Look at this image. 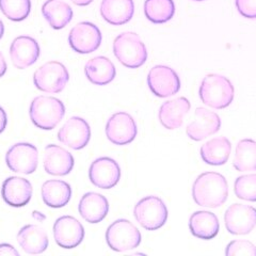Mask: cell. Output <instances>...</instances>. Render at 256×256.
Here are the masks:
<instances>
[{
    "mask_svg": "<svg viewBox=\"0 0 256 256\" xmlns=\"http://www.w3.org/2000/svg\"><path fill=\"white\" fill-rule=\"evenodd\" d=\"M238 12L246 18H256V0H235Z\"/></svg>",
    "mask_w": 256,
    "mask_h": 256,
    "instance_id": "obj_34",
    "label": "cell"
},
{
    "mask_svg": "<svg viewBox=\"0 0 256 256\" xmlns=\"http://www.w3.org/2000/svg\"><path fill=\"white\" fill-rule=\"evenodd\" d=\"M6 124H8L6 114L4 109L2 107H0V134L4 132Z\"/></svg>",
    "mask_w": 256,
    "mask_h": 256,
    "instance_id": "obj_36",
    "label": "cell"
},
{
    "mask_svg": "<svg viewBox=\"0 0 256 256\" xmlns=\"http://www.w3.org/2000/svg\"><path fill=\"white\" fill-rule=\"evenodd\" d=\"M192 196L198 206L218 208L228 196L226 178L217 172H206L198 176L192 187Z\"/></svg>",
    "mask_w": 256,
    "mask_h": 256,
    "instance_id": "obj_1",
    "label": "cell"
},
{
    "mask_svg": "<svg viewBox=\"0 0 256 256\" xmlns=\"http://www.w3.org/2000/svg\"><path fill=\"white\" fill-rule=\"evenodd\" d=\"M89 178L94 186L102 189H111L121 178V169L114 159L100 157L92 162Z\"/></svg>",
    "mask_w": 256,
    "mask_h": 256,
    "instance_id": "obj_15",
    "label": "cell"
},
{
    "mask_svg": "<svg viewBox=\"0 0 256 256\" xmlns=\"http://www.w3.org/2000/svg\"><path fill=\"white\" fill-rule=\"evenodd\" d=\"M224 222L230 234H249L256 226V208L237 203L230 205L224 214Z\"/></svg>",
    "mask_w": 256,
    "mask_h": 256,
    "instance_id": "obj_11",
    "label": "cell"
},
{
    "mask_svg": "<svg viewBox=\"0 0 256 256\" xmlns=\"http://www.w3.org/2000/svg\"><path fill=\"white\" fill-rule=\"evenodd\" d=\"M194 121L188 126L186 132L191 140L202 141L218 132L221 127L220 116L214 111L198 107L194 114Z\"/></svg>",
    "mask_w": 256,
    "mask_h": 256,
    "instance_id": "obj_16",
    "label": "cell"
},
{
    "mask_svg": "<svg viewBox=\"0 0 256 256\" xmlns=\"http://www.w3.org/2000/svg\"><path fill=\"white\" fill-rule=\"evenodd\" d=\"M234 191L238 198L256 202V174L239 176L235 180Z\"/></svg>",
    "mask_w": 256,
    "mask_h": 256,
    "instance_id": "obj_32",
    "label": "cell"
},
{
    "mask_svg": "<svg viewBox=\"0 0 256 256\" xmlns=\"http://www.w3.org/2000/svg\"><path fill=\"white\" fill-rule=\"evenodd\" d=\"M43 164L44 169L48 174L64 176L73 170L75 160L68 150L59 146L50 144L45 148Z\"/></svg>",
    "mask_w": 256,
    "mask_h": 256,
    "instance_id": "obj_18",
    "label": "cell"
},
{
    "mask_svg": "<svg viewBox=\"0 0 256 256\" xmlns=\"http://www.w3.org/2000/svg\"><path fill=\"white\" fill-rule=\"evenodd\" d=\"M45 20L52 29L59 30L68 26L73 18V9L63 0H47L42 6Z\"/></svg>",
    "mask_w": 256,
    "mask_h": 256,
    "instance_id": "obj_26",
    "label": "cell"
},
{
    "mask_svg": "<svg viewBox=\"0 0 256 256\" xmlns=\"http://www.w3.org/2000/svg\"><path fill=\"white\" fill-rule=\"evenodd\" d=\"M0 255H15L18 256L20 253L15 250V248L9 244H0Z\"/></svg>",
    "mask_w": 256,
    "mask_h": 256,
    "instance_id": "obj_35",
    "label": "cell"
},
{
    "mask_svg": "<svg viewBox=\"0 0 256 256\" xmlns=\"http://www.w3.org/2000/svg\"><path fill=\"white\" fill-rule=\"evenodd\" d=\"M4 34V22H2V20H0V40H2V38Z\"/></svg>",
    "mask_w": 256,
    "mask_h": 256,
    "instance_id": "obj_39",
    "label": "cell"
},
{
    "mask_svg": "<svg viewBox=\"0 0 256 256\" xmlns=\"http://www.w3.org/2000/svg\"><path fill=\"white\" fill-rule=\"evenodd\" d=\"M134 218L140 226L148 230H156L162 228L168 219V208L158 196L143 198L134 210Z\"/></svg>",
    "mask_w": 256,
    "mask_h": 256,
    "instance_id": "obj_5",
    "label": "cell"
},
{
    "mask_svg": "<svg viewBox=\"0 0 256 256\" xmlns=\"http://www.w3.org/2000/svg\"><path fill=\"white\" fill-rule=\"evenodd\" d=\"M116 58L128 68H138L148 59L146 47L134 32H123L114 42Z\"/></svg>",
    "mask_w": 256,
    "mask_h": 256,
    "instance_id": "obj_4",
    "label": "cell"
},
{
    "mask_svg": "<svg viewBox=\"0 0 256 256\" xmlns=\"http://www.w3.org/2000/svg\"><path fill=\"white\" fill-rule=\"evenodd\" d=\"M137 125L134 118L126 112H118L106 124V136L116 146H126L137 137Z\"/></svg>",
    "mask_w": 256,
    "mask_h": 256,
    "instance_id": "obj_12",
    "label": "cell"
},
{
    "mask_svg": "<svg viewBox=\"0 0 256 256\" xmlns=\"http://www.w3.org/2000/svg\"><path fill=\"white\" fill-rule=\"evenodd\" d=\"M38 216L34 214V218H36V219H40V220H44V219H45V216H42V214H41V212H38Z\"/></svg>",
    "mask_w": 256,
    "mask_h": 256,
    "instance_id": "obj_40",
    "label": "cell"
},
{
    "mask_svg": "<svg viewBox=\"0 0 256 256\" xmlns=\"http://www.w3.org/2000/svg\"><path fill=\"white\" fill-rule=\"evenodd\" d=\"M2 196L8 205L22 207L27 205L32 198V185L26 178L11 176L2 184Z\"/></svg>",
    "mask_w": 256,
    "mask_h": 256,
    "instance_id": "obj_19",
    "label": "cell"
},
{
    "mask_svg": "<svg viewBox=\"0 0 256 256\" xmlns=\"http://www.w3.org/2000/svg\"><path fill=\"white\" fill-rule=\"evenodd\" d=\"M54 237L63 249H74L82 242L84 228L76 218L63 216L54 224Z\"/></svg>",
    "mask_w": 256,
    "mask_h": 256,
    "instance_id": "obj_13",
    "label": "cell"
},
{
    "mask_svg": "<svg viewBox=\"0 0 256 256\" xmlns=\"http://www.w3.org/2000/svg\"><path fill=\"white\" fill-rule=\"evenodd\" d=\"M70 79L68 72L62 63L57 61L47 62L36 70L34 75V86L45 93H60L66 86Z\"/></svg>",
    "mask_w": 256,
    "mask_h": 256,
    "instance_id": "obj_7",
    "label": "cell"
},
{
    "mask_svg": "<svg viewBox=\"0 0 256 256\" xmlns=\"http://www.w3.org/2000/svg\"><path fill=\"white\" fill-rule=\"evenodd\" d=\"M134 13V0H102L100 15L110 25L121 26L130 22Z\"/></svg>",
    "mask_w": 256,
    "mask_h": 256,
    "instance_id": "obj_21",
    "label": "cell"
},
{
    "mask_svg": "<svg viewBox=\"0 0 256 256\" xmlns=\"http://www.w3.org/2000/svg\"><path fill=\"white\" fill-rule=\"evenodd\" d=\"M191 108V104L186 98H178L164 102L159 109L158 118L162 125L166 130H178Z\"/></svg>",
    "mask_w": 256,
    "mask_h": 256,
    "instance_id": "obj_20",
    "label": "cell"
},
{
    "mask_svg": "<svg viewBox=\"0 0 256 256\" xmlns=\"http://www.w3.org/2000/svg\"><path fill=\"white\" fill-rule=\"evenodd\" d=\"M41 50L34 38L22 36L16 38L10 47V57L13 66L18 70H25L34 64Z\"/></svg>",
    "mask_w": 256,
    "mask_h": 256,
    "instance_id": "obj_17",
    "label": "cell"
},
{
    "mask_svg": "<svg viewBox=\"0 0 256 256\" xmlns=\"http://www.w3.org/2000/svg\"><path fill=\"white\" fill-rule=\"evenodd\" d=\"M6 162L13 172L22 174L34 173L38 162V148L30 143H16L6 152Z\"/></svg>",
    "mask_w": 256,
    "mask_h": 256,
    "instance_id": "obj_8",
    "label": "cell"
},
{
    "mask_svg": "<svg viewBox=\"0 0 256 256\" xmlns=\"http://www.w3.org/2000/svg\"><path fill=\"white\" fill-rule=\"evenodd\" d=\"M198 93L205 105L214 109H224L233 102L235 90L226 77L210 74L203 79Z\"/></svg>",
    "mask_w": 256,
    "mask_h": 256,
    "instance_id": "obj_3",
    "label": "cell"
},
{
    "mask_svg": "<svg viewBox=\"0 0 256 256\" xmlns=\"http://www.w3.org/2000/svg\"><path fill=\"white\" fill-rule=\"evenodd\" d=\"M18 242L22 250L29 254L43 253L50 244L45 230L36 224L24 226L18 232Z\"/></svg>",
    "mask_w": 256,
    "mask_h": 256,
    "instance_id": "obj_25",
    "label": "cell"
},
{
    "mask_svg": "<svg viewBox=\"0 0 256 256\" xmlns=\"http://www.w3.org/2000/svg\"><path fill=\"white\" fill-rule=\"evenodd\" d=\"M194 2H203V0H194Z\"/></svg>",
    "mask_w": 256,
    "mask_h": 256,
    "instance_id": "obj_41",
    "label": "cell"
},
{
    "mask_svg": "<svg viewBox=\"0 0 256 256\" xmlns=\"http://www.w3.org/2000/svg\"><path fill=\"white\" fill-rule=\"evenodd\" d=\"M141 233L126 219L114 221L106 230V242L111 250L124 252L138 248L141 244Z\"/></svg>",
    "mask_w": 256,
    "mask_h": 256,
    "instance_id": "obj_6",
    "label": "cell"
},
{
    "mask_svg": "<svg viewBox=\"0 0 256 256\" xmlns=\"http://www.w3.org/2000/svg\"><path fill=\"white\" fill-rule=\"evenodd\" d=\"M189 228L196 238L210 240L219 233L220 224L217 216L210 212L200 210L191 214Z\"/></svg>",
    "mask_w": 256,
    "mask_h": 256,
    "instance_id": "obj_23",
    "label": "cell"
},
{
    "mask_svg": "<svg viewBox=\"0 0 256 256\" xmlns=\"http://www.w3.org/2000/svg\"><path fill=\"white\" fill-rule=\"evenodd\" d=\"M150 90L158 98H169L180 89V80L176 72L166 66H156L148 75Z\"/></svg>",
    "mask_w": 256,
    "mask_h": 256,
    "instance_id": "obj_10",
    "label": "cell"
},
{
    "mask_svg": "<svg viewBox=\"0 0 256 256\" xmlns=\"http://www.w3.org/2000/svg\"><path fill=\"white\" fill-rule=\"evenodd\" d=\"M68 43L78 54H91L102 44V34L98 27L90 22H79L70 30Z\"/></svg>",
    "mask_w": 256,
    "mask_h": 256,
    "instance_id": "obj_9",
    "label": "cell"
},
{
    "mask_svg": "<svg viewBox=\"0 0 256 256\" xmlns=\"http://www.w3.org/2000/svg\"><path fill=\"white\" fill-rule=\"evenodd\" d=\"M233 166L239 172L256 171V142L252 139H244L239 141Z\"/></svg>",
    "mask_w": 256,
    "mask_h": 256,
    "instance_id": "obj_29",
    "label": "cell"
},
{
    "mask_svg": "<svg viewBox=\"0 0 256 256\" xmlns=\"http://www.w3.org/2000/svg\"><path fill=\"white\" fill-rule=\"evenodd\" d=\"M6 62L4 57V54L0 52V78H2L6 73Z\"/></svg>",
    "mask_w": 256,
    "mask_h": 256,
    "instance_id": "obj_37",
    "label": "cell"
},
{
    "mask_svg": "<svg viewBox=\"0 0 256 256\" xmlns=\"http://www.w3.org/2000/svg\"><path fill=\"white\" fill-rule=\"evenodd\" d=\"M58 139L73 150H82L91 139V128L84 118L73 116L64 124L58 132Z\"/></svg>",
    "mask_w": 256,
    "mask_h": 256,
    "instance_id": "obj_14",
    "label": "cell"
},
{
    "mask_svg": "<svg viewBox=\"0 0 256 256\" xmlns=\"http://www.w3.org/2000/svg\"><path fill=\"white\" fill-rule=\"evenodd\" d=\"M78 210L86 222L100 223L108 214L109 203L104 196L96 192H88L80 200Z\"/></svg>",
    "mask_w": 256,
    "mask_h": 256,
    "instance_id": "obj_22",
    "label": "cell"
},
{
    "mask_svg": "<svg viewBox=\"0 0 256 256\" xmlns=\"http://www.w3.org/2000/svg\"><path fill=\"white\" fill-rule=\"evenodd\" d=\"M226 254L228 256L234 255H248L256 256V246L246 240H235L228 244Z\"/></svg>",
    "mask_w": 256,
    "mask_h": 256,
    "instance_id": "obj_33",
    "label": "cell"
},
{
    "mask_svg": "<svg viewBox=\"0 0 256 256\" xmlns=\"http://www.w3.org/2000/svg\"><path fill=\"white\" fill-rule=\"evenodd\" d=\"M0 11L13 22L26 20L31 12L30 0H0Z\"/></svg>",
    "mask_w": 256,
    "mask_h": 256,
    "instance_id": "obj_31",
    "label": "cell"
},
{
    "mask_svg": "<svg viewBox=\"0 0 256 256\" xmlns=\"http://www.w3.org/2000/svg\"><path fill=\"white\" fill-rule=\"evenodd\" d=\"M232 144L226 137H218L206 142L201 148V157L210 166H223L230 155Z\"/></svg>",
    "mask_w": 256,
    "mask_h": 256,
    "instance_id": "obj_28",
    "label": "cell"
},
{
    "mask_svg": "<svg viewBox=\"0 0 256 256\" xmlns=\"http://www.w3.org/2000/svg\"><path fill=\"white\" fill-rule=\"evenodd\" d=\"M144 14L154 24H164L172 20L175 14L173 0H146Z\"/></svg>",
    "mask_w": 256,
    "mask_h": 256,
    "instance_id": "obj_30",
    "label": "cell"
},
{
    "mask_svg": "<svg viewBox=\"0 0 256 256\" xmlns=\"http://www.w3.org/2000/svg\"><path fill=\"white\" fill-rule=\"evenodd\" d=\"M72 2L75 4L76 6H89L90 4L93 2V0H70Z\"/></svg>",
    "mask_w": 256,
    "mask_h": 256,
    "instance_id": "obj_38",
    "label": "cell"
},
{
    "mask_svg": "<svg viewBox=\"0 0 256 256\" xmlns=\"http://www.w3.org/2000/svg\"><path fill=\"white\" fill-rule=\"evenodd\" d=\"M84 73L90 82L96 86H106L114 82L116 70L114 64L104 56H98L86 62Z\"/></svg>",
    "mask_w": 256,
    "mask_h": 256,
    "instance_id": "obj_24",
    "label": "cell"
},
{
    "mask_svg": "<svg viewBox=\"0 0 256 256\" xmlns=\"http://www.w3.org/2000/svg\"><path fill=\"white\" fill-rule=\"evenodd\" d=\"M29 116L36 127L52 130L66 116V106L60 100L52 96H38L30 104Z\"/></svg>",
    "mask_w": 256,
    "mask_h": 256,
    "instance_id": "obj_2",
    "label": "cell"
},
{
    "mask_svg": "<svg viewBox=\"0 0 256 256\" xmlns=\"http://www.w3.org/2000/svg\"><path fill=\"white\" fill-rule=\"evenodd\" d=\"M72 196V188L68 182L50 180L43 184L42 198L44 203L52 208H61L68 205Z\"/></svg>",
    "mask_w": 256,
    "mask_h": 256,
    "instance_id": "obj_27",
    "label": "cell"
}]
</instances>
